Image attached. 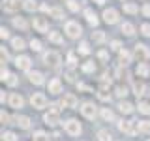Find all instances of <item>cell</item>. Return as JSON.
Masks as SVG:
<instances>
[{"label": "cell", "mask_w": 150, "mask_h": 141, "mask_svg": "<svg viewBox=\"0 0 150 141\" xmlns=\"http://www.w3.org/2000/svg\"><path fill=\"white\" fill-rule=\"evenodd\" d=\"M133 56H135V60H137L139 64H144L148 60V56H150L148 47L143 45V43H137V45H135V51H133Z\"/></svg>", "instance_id": "obj_1"}, {"label": "cell", "mask_w": 150, "mask_h": 141, "mask_svg": "<svg viewBox=\"0 0 150 141\" xmlns=\"http://www.w3.org/2000/svg\"><path fill=\"white\" fill-rule=\"evenodd\" d=\"M30 103H32V107H34V109H43V107L47 105V98L41 92H36V94H32Z\"/></svg>", "instance_id": "obj_2"}, {"label": "cell", "mask_w": 150, "mask_h": 141, "mask_svg": "<svg viewBox=\"0 0 150 141\" xmlns=\"http://www.w3.org/2000/svg\"><path fill=\"white\" fill-rule=\"evenodd\" d=\"M66 32H68V36L69 38H79L81 36V25L79 23H75V21H68L66 23Z\"/></svg>", "instance_id": "obj_3"}, {"label": "cell", "mask_w": 150, "mask_h": 141, "mask_svg": "<svg viewBox=\"0 0 150 141\" xmlns=\"http://www.w3.org/2000/svg\"><path fill=\"white\" fill-rule=\"evenodd\" d=\"M43 62L47 66H51V68H56V66L60 64V55L54 53V51H51V53H45L43 55Z\"/></svg>", "instance_id": "obj_4"}, {"label": "cell", "mask_w": 150, "mask_h": 141, "mask_svg": "<svg viewBox=\"0 0 150 141\" xmlns=\"http://www.w3.org/2000/svg\"><path fill=\"white\" fill-rule=\"evenodd\" d=\"M64 128H66V132H68L69 135H79V134H81V124H79L77 120H73V119L66 122Z\"/></svg>", "instance_id": "obj_5"}, {"label": "cell", "mask_w": 150, "mask_h": 141, "mask_svg": "<svg viewBox=\"0 0 150 141\" xmlns=\"http://www.w3.org/2000/svg\"><path fill=\"white\" fill-rule=\"evenodd\" d=\"M133 124H135V120H120V122H118V130H120V132H124V134L133 135V134H135Z\"/></svg>", "instance_id": "obj_6"}, {"label": "cell", "mask_w": 150, "mask_h": 141, "mask_svg": "<svg viewBox=\"0 0 150 141\" xmlns=\"http://www.w3.org/2000/svg\"><path fill=\"white\" fill-rule=\"evenodd\" d=\"M103 19H105V23H109V25H115V23L118 21V11H116V9H105V11H103Z\"/></svg>", "instance_id": "obj_7"}, {"label": "cell", "mask_w": 150, "mask_h": 141, "mask_svg": "<svg viewBox=\"0 0 150 141\" xmlns=\"http://www.w3.org/2000/svg\"><path fill=\"white\" fill-rule=\"evenodd\" d=\"M81 113L86 119H90L94 120V117H96V107L92 105V103H83V107H81Z\"/></svg>", "instance_id": "obj_8"}, {"label": "cell", "mask_w": 150, "mask_h": 141, "mask_svg": "<svg viewBox=\"0 0 150 141\" xmlns=\"http://www.w3.org/2000/svg\"><path fill=\"white\" fill-rule=\"evenodd\" d=\"M9 103H11V107H15V109H21V107H23V103H25V100H23V96H21V94L13 92L11 96H9Z\"/></svg>", "instance_id": "obj_9"}, {"label": "cell", "mask_w": 150, "mask_h": 141, "mask_svg": "<svg viewBox=\"0 0 150 141\" xmlns=\"http://www.w3.org/2000/svg\"><path fill=\"white\" fill-rule=\"evenodd\" d=\"M15 66L19 70H30V58H28V56H17L15 58Z\"/></svg>", "instance_id": "obj_10"}, {"label": "cell", "mask_w": 150, "mask_h": 141, "mask_svg": "<svg viewBox=\"0 0 150 141\" xmlns=\"http://www.w3.org/2000/svg\"><path fill=\"white\" fill-rule=\"evenodd\" d=\"M34 26L38 28V32H47V28H49L45 17H34Z\"/></svg>", "instance_id": "obj_11"}, {"label": "cell", "mask_w": 150, "mask_h": 141, "mask_svg": "<svg viewBox=\"0 0 150 141\" xmlns=\"http://www.w3.org/2000/svg\"><path fill=\"white\" fill-rule=\"evenodd\" d=\"M60 105H64V107H75V105H77V98H75L73 94H66V96L62 98V102H60Z\"/></svg>", "instance_id": "obj_12"}, {"label": "cell", "mask_w": 150, "mask_h": 141, "mask_svg": "<svg viewBox=\"0 0 150 141\" xmlns=\"http://www.w3.org/2000/svg\"><path fill=\"white\" fill-rule=\"evenodd\" d=\"M28 79H30L34 85H41V83H43V75H41L40 72H30V73H28Z\"/></svg>", "instance_id": "obj_13"}, {"label": "cell", "mask_w": 150, "mask_h": 141, "mask_svg": "<svg viewBox=\"0 0 150 141\" xmlns=\"http://www.w3.org/2000/svg\"><path fill=\"white\" fill-rule=\"evenodd\" d=\"M60 90H62V85H60L58 79H53V81L49 83V92L51 94H58Z\"/></svg>", "instance_id": "obj_14"}, {"label": "cell", "mask_w": 150, "mask_h": 141, "mask_svg": "<svg viewBox=\"0 0 150 141\" xmlns=\"http://www.w3.org/2000/svg\"><path fill=\"white\" fill-rule=\"evenodd\" d=\"M84 17H86V21L90 23V25H94V26L98 25V15L92 11V9H84Z\"/></svg>", "instance_id": "obj_15"}, {"label": "cell", "mask_w": 150, "mask_h": 141, "mask_svg": "<svg viewBox=\"0 0 150 141\" xmlns=\"http://www.w3.org/2000/svg\"><path fill=\"white\" fill-rule=\"evenodd\" d=\"M13 120H15V124H19L21 128H25V130L30 128V119H28V117H15Z\"/></svg>", "instance_id": "obj_16"}, {"label": "cell", "mask_w": 150, "mask_h": 141, "mask_svg": "<svg viewBox=\"0 0 150 141\" xmlns=\"http://www.w3.org/2000/svg\"><path fill=\"white\" fill-rule=\"evenodd\" d=\"M43 120H45V124L54 126L56 122H58V115H56V113H47V115L43 117Z\"/></svg>", "instance_id": "obj_17"}, {"label": "cell", "mask_w": 150, "mask_h": 141, "mask_svg": "<svg viewBox=\"0 0 150 141\" xmlns=\"http://www.w3.org/2000/svg\"><path fill=\"white\" fill-rule=\"evenodd\" d=\"M11 47L17 49V51H23V49H25V41H23L21 38H13V40H11Z\"/></svg>", "instance_id": "obj_18"}, {"label": "cell", "mask_w": 150, "mask_h": 141, "mask_svg": "<svg viewBox=\"0 0 150 141\" xmlns=\"http://www.w3.org/2000/svg\"><path fill=\"white\" fill-rule=\"evenodd\" d=\"M98 96H100V100H103V102L111 100V94H109V90H107V87H101L100 90H98Z\"/></svg>", "instance_id": "obj_19"}, {"label": "cell", "mask_w": 150, "mask_h": 141, "mask_svg": "<svg viewBox=\"0 0 150 141\" xmlns=\"http://www.w3.org/2000/svg\"><path fill=\"white\" fill-rule=\"evenodd\" d=\"M135 122H137L139 132H150V122L148 120H135Z\"/></svg>", "instance_id": "obj_20"}, {"label": "cell", "mask_w": 150, "mask_h": 141, "mask_svg": "<svg viewBox=\"0 0 150 141\" xmlns=\"http://www.w3.org/2000/svg\"><path fill=\"white\" fill-rule=\"evenodd\" d=\"M143 90H144V85H143V83H139V81H135V83H133V92L137 94V98H139V96H143V94H144Z\"/></svg>", "instance_id": "obj_21"}, {"label": "cell", "mask_w": 150, "mask_h": 141, "mask_svg": "<svg viewBox=\"0 0 150 141\" xmlns=\"http://www.w3.org/2000/svg\"><path fill=\"white\" fill-rule=\"evenodd\" d=\"M118 109H120L122 113H131V111H133V105H131L129 102H120Z\"/></svg>", "instance_id": "obj_22"}, {"label": "cell", "mask_w": 150, "mask_h": 141, "mask_svg": "<svg viewBox=\"0 0 150 141\" xmlns=\"http://www.w3.org/2000/svg\"><path fill=\"white\" fill-rule=\"evenodd\" d=\"M23 8L26 9V11H34V9L38 8L36 0H25V4H23Z\"/></svg>", "instance_id": "obj_23"}, {"label": "cell", "mask_w": 150, "mask_h": 141, "mask_svg": "<svg viewBox=\"0 0 150 141\" xmlns=\"http://www.w3.org/2000/svg\"><path fill=\"white\" fill-rule=\"evenodd\" d=\"M137 75H141V77H146V75H148V66H146V62L137 66Z\"/></svg>", "instance_id": "obj_24"}, {"label": "cell", "mask_w": 150, "mask_h": 141, "mask_svg": "<svg viewBox=\"0 0 150 141\" xmlns=\"http://www.w3.org/2000/svg\"><path fill=\"white\" fill-rule=\"evenodd\" d=\"M32 137H34V141H51V139H49V135H47L45 132H36Z\"/></svg>", "instance_id": "obj_25"}, {"label": "cell", "mask_w": 150, "mask_h": 141, "mask_svg": "<svg viewBox=\"0 0 150 141\" xmlns=\"http://www.w3.org/2000/svg\"><path fill=\"white\" fill-rule=\"evenodd\" d=\"M2 6H4V9H8V11H13L19 4H13V0H2Z\"/></svg>", "instance_id": "obj_26"}, {"label": "cell", "mask_w": 150, "mask_h": 141, "mask_svg": "<svg viewBox=\"0 0 150 141\" xmlns=\"http://www.w3.org/2000/svg\"><path fill=\"white\" fill-rule=\"evenodd\" d=\"M133 25H131V23H124V25H122V32H124V34H128V36H131L133 34Z\"/></svg>", "instance_id": "obj_27"}, {"label": "cell", "mask_w": 150, "mask_h": 141, "mask_svg": "<svg viewBox=\"0 0 150 141\" xmlns=\"http://www.w3.org/2000/svg\"><path fill=\"white\" fill-rule=\"evenodd\" d=\"M98 137H100V141H111V134L107 130H100L98 132Z\"/></svg>", "instance_id": "obj_28"}, {"label": "cell", "mask_w": 150, "mask_h": 141, "mask_svg": "<svg viewBox=\"0 0 150 141\" xmlns=\"http://www.w3.org/2000/svg\"><path fill=\"white\" fill-rule=\"evenodd\" d=\"M139 111L144 113V115H148L150 113V103L148 102H139Z\"/></svg>", "instance_id": "obj_29"}, {"label": "cell", "mask_w": 150, "mask_h": 141, "mask_svg": "<svg viewBox=\"0 0 150 141\" xmlns=\"http://www.w3.org/2000/svg\"><path fill=\"white\" fill-rule=\"evenodd\" d=\"M49 40H51V41H54V43H62V41H64V40H62V36H60L58 32H51V34H49Z\"/></svg>", "instance_id": "obj_30"}, {"label": "cell", "mask_w": 150, "mask_h": 141, "mask_svg": "<svg viewBox=\"0 0 150 141\" xmlns=\"http://www.w3.org/2000/svg\"><path fill=\"white\" fill-rule=\"evenodd\" d=\"M13 25H15L17 28H23V30H25V28H26V21L21 19V17H15V19H13Z\"/></svg>", "instance_id": "obj_31"}, {"label": "cell", "mask_w": 150, "mask_h": 141, "mask_svg": "<svg viewBox=\"0 0 150 141\" xmlns=\"http://www.w3.org/2000/svg\"><path fill=\"white\" fill-rule=\"evenodd\" d=\"M128 62H129V53L128 51H120V64L126 66Z\"/></svg>", "instance_id": "obj_32"}, {"label": "cell", "mask_w": 150, "mask_h": 141, "mask_svg": "<svg viewBox=\"0 0 150 141\" xmlns=\"http://www.w3.org/2000/svg\"><path fill=\"white\" fill-rule=\"evenodd\" d=\"M83 70H84V72H86V73H90V72H94V70H96V64H94L92 60H88V62H84Z\"/></svg>", "instance_id": "obj_33"}, {"label": "cell", "mask_w": 150, "mask_h": 141, "mask_svg": "<svg viewBox=\"0 0 150 141\" xmlns=\"http://www.w3.org/2000/svg\"><path fill=\"white\" fill-rule=\"evenodd\" d=\"M124 11H128V13H137L139 8L135 6V4H124Z\"/></svg>", "instance_id": "obj_34"}, {"label": "cell", "mask_w": 150, "mask_h": 141, "mask_svg": "<svg viewBox=\"0 0 150 141\" xmlns=\"http://www.w3.org/2000/svg\"><path fill=\"white\" fill-rule=\"evenodd\" d=\"M94 41H98V43H101L103 40H105V34H103V32H94Z\"/></svg>", "instance_id": "obj_35"}, {"label": "cell", "mask_w": 150, "mask_h": 141, "mask_svg": "<svg viewBox=\"0 0 150 141\" xmlns=\"http://www.w3.org/2000/svg\"><path fill=\"white\" fill-rule=\"evenodd\" d=\"M79 53H83V55H88V53H90V49H88V43H86V41H83V43L79 45Z\"/></svg>", "instance_id": "obj_36"}, {"label": "cell", "mask_w": 150, "mask_h": 141, "mask_svg": "<svg viewBox=\"0 0 150 141\" xmlns=\"http://www.w3.org/2000/svg\"><path fill=\"white\" fill-rule=\"evenodd\" d=\"M126 94H128V88L126 87H116V96L118 98H124Z\"/></svg>", "instance_id": "obj_37"}, {"label": "cell", "mask_w": 150, "mask_h": 141, "mask_svg": "<svg viewBox=\"0 0 150 141\" xmlns=\"http://www.w3.org/2000/svg\"><path fill=\"white\" fill-rule=\"evenodd\" d=\"M101 117H103L105 120H112V111H111V109H103V111H101Z\"/></svg>", "instance_id": "obj_38"}, {"label": "cell", "mask_w": 150, "mask_h": 141, "mask_svg": "<svg viewBox=\"0 0 150 141\" xmlns=\"http://www.w3.org/2000/svg\"><path fill=\"white\" fill-rule=\"evenodd\" d=\"M51 15L56 17V19H60V17H64V13H62V9H60V8H54V9H51Z\"/></svg>", "instance_id": "obj_39"}, {"label": "cell", "mask_w": 150, "mask_h": 141, "mask_svg": "<svg viewBox=\"0 0 150 141\" xmlns=\"http://www.w3.org/2000/svg\"><path fill=\"white\" fill-rule=\"evenodd\" d=\"M68 64L69 66H75V64H77V56H75V53H69L68 55Z\"/></svg>", "instance_id": "obj_40"}, {"label": "cell", "mask_w": 150, "mask_h": 141, "mask_svg": "<svg viewBox=\"0 0 150 141\" xmlns=\"http://www.w3.org/2000/svg\"><path fill=\"white\" fill-rule=\"evenodd\" d=\"M68 6H69L71 11H79V4L75 2V0H68Z\"/></svg>", "instance_id": "obj_41"}, {"label": "cell", "mask_w": 150, "mask_h": 141, "mask_svg": "<svg viewBox=\"0 0 150 141\" xmlns=\"http://www.w3.org/2000/svg\"><path fill=\"white\" fill-rule=\"evenodd\" d=\"M2 137H4V141H15V134L13 132H6Z\"/></svg>", "instance_id": "obj_42"}, {"label": "cell", "mask_w": 150, "mask_h": 141, "mask_svg": "<svg viewBox=\"0 0 150 141\" xmlns=\"http://www.w3.org/2000/svg\"><path fill=\"white\" fill-rule=\"evenodd\" d=\"M30 47H32L34 51H40V49H41V43H40V40H32V41H30Z\"/></svg>", "instance_id": "obj_43"}, {"label": "cell", "mask_w": 150, "mask_h": 141, "mask_svg": "<svg viewBox=\"0 0 150 141\" xmlns=\"http://www.w3.org/2000/svg\"><path fill=\"white\" fill-rule=\"evenodd\" d=\"M141 32H143V36H150V25H143L141 26Z\"/></svg>", "instance_id": "obj_44"}, {"label": "cell", "mask_w": 150, "mask_h": 141, "mask_svg": "<svg viewBox=\"0 0 150 141\" xmlns=\"http://www.w3.org/2000/svg\"><path fill=\"white\" fill-rule=\"evenodd\" d=\"M66 79H68L69 83H73V81H75V72H71V70H69V72L66 73Z\"/></svg>", "instance_id": "obj_45"}, {"label": "cell", "mask_w": 150, "mask_h": 141, "mask_svg": "<svg viewBox=\"0 0 150 141\" xmlns=\"http://www.w3.org/2000/svg\"><path fill=\"white\" fill-rule=\"evenodd\" d=\"M8 85H11V87H13V85H17V77H15V75H9Z\"/></svg>", "instance_id": "obj_46"}, {"label": "cell", "mask_w": 150, "mask_h": 141, "mask_svg": "<svg viewBox=\"0 0 150 141\" xmlns=\"http://www.w3.org/2000/svg\"><path fill=\"white\" fill-rule=\"evenodd\" d=\"M0 119H2V122H4V124H8V120H9V115H8V113H4V111H2V115H0Z\"/></svg>", "instance_id": "obj_47"}, {"label": "cell", "mask_w": 150, "mask_h": 141, "mask_svg": "<svg viewBox=\"0 0 150 141\" xmlns=\"http://www.w3.org/2000/svg\"><path fill=\"white\" fill-rule=\"evenodd\" d=\"M9 75H11V73H9L6 68H2V79H6V81H8V79H9Z\"/></svg>", "instance_id": "obj_48"}, {"label": "cell", "mask_w": 150, "mask_h": 141, "mask_svg": "<svg viewBox=\"0 0 150 141\" xmlns=\"http://www.w3.org/2000/svg\"><path fill=\"white\" fill-rule=\"evenodd\" d=\"M77 88H79V90H86V92H92L90 88H88L86 85H83V83H79V85H77Z\"/></svg>", "instance_id": "obj_49"}, {"label": "cell", "mask_w": 150, "mask_h": 141, "mask_svg": "<svg viewBox=\"0 0 150 141\" xmlns=\"http://www.w3.org/2000/svg\"><path fill=\"white\" fill-rule=\"evenodd\" d=\"M0 36H2V40H6V38L9 36V34H8V30H6V28H4V26L0 28Z\"/></svg>", "instance_id": "obj_50"}, {"label": "cell", "mask_w": 150, "mask_h": 141, "mask_svg": "<svg viewBox=\"0 0 150 141\" xmlns=\"http://www.w3.org/2000/svg\"><path fill=\"white\" fill-rule=\"evenodd\" d=\"M111 49L112 51H118L120 49V41H112V43H111Z\"/></svg>", "instance_id": "obj_51"}, {"label": "cell", "mask_w": 150, "mask_h": 141, "mask_svg": "<svg viewBox=\"0 0 150 141\" xmlns=\"http://www.w3.org/2000/svg\"><path fill=\"white\" fill-rule=\"evenodd\" d=\"M143 13H144L146 17H150V4H146V6L143 8Z\"/></svg>", "instance_id": "obj_52"}, {"label": "cell", "mask_w": 150, "mask_h": 141, "mask_svg": "<svg viewBox=\"0 0 150 141\" xmlns=\"http://www.w3.org/2000/svg\"><path fill=\"white\" fill-rule=\"evenodd\" d=\"M51 111H53V113H58V111H60L58 103H53V105H51Z\"/></svg>", "instance_id": "obj_53"}, {"label": "cell", "mask_w": 150, "mask_h": 141, "mask_svg": "<svg viewBox=\"0 0 150 141\" xmlns=\"http://www.w3.org/2000/svg\"><path fill=\"white\" fill-rule=\"evenodd\" d=\"M98 56H100L101 60H107V53H105V51H100V53H98Z\"/></svg>", "instance_id": "obj_54"}, {"label": "cell", "mask_w": 150, "mask_h": 141, "mask_svg": "<svg viewBox=\"0 0 150 141\" xmlns=\"http://www.w3.org/2000/svg\"><path fill=\"white\" fill-rule=\"evenodd\" d=\"M41 9H43V11H49V13H51V8H49V4H41Z\"/></svg>", "instance_id": "obj_55"}, {"label": "cell", "mask_w": 150, "mask_h": 141, "mask_svg": "<svg viewBox=\"0 0 150 141\" xmlns=\"http://www.w3.org/2000/svg\"><path fill=\"white\" fill-rule=\"evenodd\" d=\"M94 2H96V4H103V2H105V0H94Z\"/></svg>", "instance_id": "obj_56"}, {"label": "cell", "mask_w": 150, "mask_h": 141, "mask_svg": "<svg viewBox=\"0 0 150 141\" xmlns=\"http://www.w3.org/2000/svg\"><path fill=\"white\" fill-rule=\"evenodd\" d=\"M148 141H150V139H148Z\"/></svg>", "instance_id": "obj_57"}]
</instances>
